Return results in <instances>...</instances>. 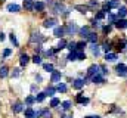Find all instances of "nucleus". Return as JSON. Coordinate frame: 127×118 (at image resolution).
Here are the masks:
<instances>
[{
  "label": "nucleus",
  "mask_w": 127,
  "mask_h": 118,
  "mask_svg": "<svg viewBox=\"0 0 127 118\" xmlns=\"http://www.w3.org/2000/svg\"><path fill=\"white\" fill-rule=\"evenodd\" d=\"M43 41H44V37H43L40 32H32L31 37H30V44H34V46L41 44Z\"/></svg>",
  "instance_id": "obj_1"
},
{
  "label": "nucleus",
  "mask_w": 127,
  "mask_h": 118,
  "mask_svg": "<svg viewBox=\"0 0 127 118\" xmlns=\"http://www.w3.org/2000/svg\"><path fill=\"white\" fill-rule=\"evenodd\" d=\"M53 12H55V13H62L64 16H66V15L69 13V12L65 9V6H64L61 1H58V3H55V4H53Z\"/></svg>",
  "instance_id": "obj_2"
},
{
  "label": "nucleus",
  "mask_w": 127,
  "mask_h": 118,
  "mask_svg": "<svg viewBox=\"0 0 127 118\" xmlns=\"http://www.w3.org/2000/svg\"><path fill=\"white\" fill-rule=\"evenodd\" d=\"M78 27L74 24V22H69L66 27H65V34L66 35H72V34H75V32H78Z\"/></svg>",
  "instance_id": "obj_3"
},
{
  "label": "nucleus",
  "mask_w": 127,
  "mask_h": 118,
  "mask_svg": "<svg viewBox=\"0 0 127 118\" xmlns=\"http://www.w3.org/2000/svg\"><path fill=\"white\" fill-rule=\"evenodd\" d=\"M99 69H100V66L99 65H96V63H93V65H90L89 66V69H87V77H93V75H96V74H99Z\"/></svg>",
  "instance_id": "obj_4"
},
{
  "label": "nucleus",
  "mask_w": 127,
  "mask_h": 118,
  "mask_svg": "<svg viewBox=\"0 0 127 118\" xmlns=\"http://www.w3.org/2000/svg\"><path fill=\"white\" fill-rule=\"evenodd\" d=\"M58 24V19L56 18H49V19H46L44 22H43V27L44 28H52V27H55Z\"/></svg>",
  "instance_id": "obj_5"
},
{
  "label": "nucleus",
  "mask_w": 127,
  "mask_h": 118,
  "mask_svg": "<svg viewBox=\"0 0 127 118\" xmlns=\"http://www.w3.org/2000/svg\"><path fill=\"white\" fill-rule=\"evenodd\" d=\"M12 111H13V114H19V112H22L24 111V105H22V102H15L13 105H12Z\"/></svg>",
  "instance_id": "obj_6"
},
{
  "label": "nucleus",
  "mask_w": 127,
  "mask_h": 118,
  "mask_svg": "<svg viewBox=\"0 0 127 118\" xmlns=\"http://www.w3.org/2000/svg\"><path fill=\"white\" fill-rule=\"evenodd\" d=\"M115 71H117V74H118V75H121V77L127 75V66L124 65V63H118V65H117V68H115Z\"/></svg>",
  "instance_id": "obj_7"
},
{
  "label": "nucleus",
  "mask_w": 127,
  "mask_h": 118,
  "mask_svg": "<svg viewBox=\"0 0 127 118\" xmlns=\"http://www.w3.org/2000/svg\"><path fill=\"white\" fill-rule=\"evenodd\" d=\"M90 28L89 27H81V28L78 30V34H80V37L81 38H89V35H90Z\"/></svg>",
  "instance_id": "obj_8"
},
{
  "label": "nucleus",
  "mask_w": 127,
  "mask_h": 118,
  "mask_svg": "<svg viewBox=\"0 0 127 118\" xmlns=\"http://www.w3.org/2000/svg\"><path fill=\"white\" fill-rule=\"evenodd\" d=\"M61 77H62L61 71H55V69H53V72H52V75H50V83H58V81H61Z\"/></svg>",
  "instance_id": "obj_9"
},
{
  "label": "nucleus",
  "mask_w": 127,
  "mask_h": 118,
  "mask_svg": "<svg viewBox=\"0 0 127 118\" xmlns=\"http://www.w3.org/2000/svg\"><path fill=\"white\" fill-rule=\"evenodd\" d=\"M86 84V80H81V78H75L74 81H72V87L77 88V90H80V88H83V86Z\"/></svg>",
  "instance_id": "obj_10"
},
{
  "label": "nucleus",
  "mask_w": 127,
  "mask_h": 118,
  "mask_svg": "<svg viewBox=\"0 0 127 118\" xmlns=\"http://www.w3.org/2000/svg\"><path fill=\"white\" fill-rule=\"evenodd\" d=\"M74 9H75V10H78L80 13H87V12L90 10V7H89L87 4H75V6H74Z\"/></svg>",
  "instance_id": "obj_11"
},
{
  "label": "nucleus",
  "mask_w": 127,
  "mask_h": 118,
  "mask_svg": "<svg viewBox=\"0 0 127 118\" xmlns=\"http://www.w3.org/2000/svg\"><path fill=\"white\" fill-rule=\"evenodd\" d=\"M64 34H65V27H55V31H53V35L55 37L62 38Z\"/></svg>",
  "instance_id": "obj_12"
},
{
  "label": "nucleus",
  "mask_w": 127,
  "mask_h": 118,
  "mask_svg": "<svg viewBox=\"0 0 127 118\" xmlns=\"http://www.w3.org/2000/svg\"><path fill=\"white\" fill-rule=\"evenodd\" d=\"M19 10H21V6H18V4H15V3L7 4V12H10V13H18Z\"/></svg>",
  "instance_id": "obj_13"
},
{
  "label": "nucleus",
  "mask_w": 127,
  "mask_h": 118,
  "mask_svg": "<svg viewBox=\"0 0 127 118\" xmlns=\"http://www.w3.org/2000/svg\"><path fill=\"white\" fill-rule=\"evenodd\" d=\"M28 62H30V56H28L27 53H22L21 58H19V63H21V66H27Z\"/></svg>",
  "instance_id": "obj_14"
},
{
  "label": "nucleus",
  "mask_w": 127,
  "mask_h": 118,
  "mask_svg": "<svg viewBox=\"0 0 127 118\" xmlns=\"http://www.w3.org/2000/svg\"><path fill=\"white\" fill-rule=\"evenodd\" d=\"M92 81L95 83V84H102V83H105V78H103V75H100V74H96L92 77Z\"/></svg>",
  "instance_id": "obj_15"
},
{
  "label": "nucleus",
  "mask_w": 127,
  "mask_h": 118,
  "mask_svg": "<svg viewBox=\"0 0 127 118\" xmlns=\"http://www.w3.org/2000/svg\"><path fill=\"white\" fill-rule=\"evenodd\" d=\"M24 9L28 10V12H32V10H34V3H32V0H24Z\"/></svg>",
  "instance_id": "obj_16"
},
{
  "label": "nucleus",
  "mask_w": 127,
  "mask_h": 118,
  "mask_svg": "<svg viewBox=\"0 0 127 118\" xmlns=\"http://www.w3.org/2000/svg\"><path fill=\"white\" fill-rule=\"evenodd\" d=\"M44 7H46V4H44L43 1H34V10H37V12H43Z\"/></svg>",
  "instance_id": "obj_17"
},
{
  "label": "nucleus",
  "mask_w": 127,
  "mask_h": 118,
  "mask_svg": "<svg viewBox=\"0 0 127 118\" xmlns=\"http://www.w3.org/2000/svg\"><path fill=\"white\" fill-rule=\"evenodd\" d=\"M117 49L118 50H126L127 49V38H123L117 43Z\"/></svg>",
  "instance_id": "obj_18"
},
{
  "label": "nucleus",
  "mask_w": 127,
  "mask_h": 118,
  "mask_svg": "<svg viewBox=\"0 0 127 118\" xmlns=\"http://www.w3.org/2000/svg\"><path fill=\"white\" fill-rule=\"evenodd\" d=\"M90 50H92V53H93L95 56H99V55H100V47H99L96 43H92V46H90Z\"/></svg>",
  "instance_id": "obj_19"
},
{
  "label": "nucleus",
  "mask_w": 127,
  "mask_h": 118,
  "mask_svg": "<svg viewBox=\"0 0 127 118\" xmlns=\"http://www.w3.org/2000/svg\"><path fill=\"white\" fill-rule=\"evenodd\" d=\"M75 100H77V103H83V105L89 103V97H83V96H81V93H80V94H77Z\"/></svg>",
  "instance_id": "obj_20"
},
{
  "label": "nucleus",
  "mask_w": 127,
  "mask_h": 118,
  "mask_svg": "<svg viewBox=\"0 0 127 118\" xmlns=\"http://www.w3.org/2000/svg\"><path fill=\"white\" fill-rule=\"evenodd\" d=\"M105 59H106L108 62H115V60L118 59V56H117L115 53H111V52H109V53H106V55H105Z\"/></svg>",
  "instance_id": "obj_21"
},
{
  "label": "nucleus",
  "mask_w": 127,
  "mask_h": 118,
  "mask_svg": "<svg viewBox=\"0 0 127 118\" xmlns=\"http://www.w3.org/2000/svg\"><path fill=\"white\" fill-rule=\"evenodd\" d=\"M7 74H9V68L7 66H0V78H4V77H7Z\"/></svg>",
  "instance_id": "obj_22"
},
{
  "label": "nucleus",
  "mask_w": 127,
  "mask_h": 118,
  "mask_svg": "<svg viewBox=\"0 0 127 118\" xmlns=\"http://www.w3.org/2000/svg\"><path fill=\"white\" fill-rule=\"evenodd\" d=\"M115 27L117 28H127V21L126 19H118L115 22Z\"/></svg>",
  "instance_id": "obj_23"
},
{
  "label": "nucleus",
  "mask_w": 127,
  "mask_h": 118,
  "mask_svg": "<svg viewBox=\"0 0 127 118\" xmlns=\"http://www.w3.org/2000/svg\"><path fill=\"white\" fill-rule=\"evenodd\" d=\"M126 15H127V9L124 6H120V7H118V16L123 19V18H126Z\"/></svg>",
  "instance_id": "obj_24"
},
{
  "label": "nucleus",
  "mask_w": 127,
  "mask_h": 118,
  "mask_svg": "<svg viewBox=\"0 0 127 118\" xmlns=\"http://www.w3.org/2000/svg\"><path fill=\"white\" fill-rule=\"evenodd\" d=\"M66 49H68L69 52H74V50H77V43H75V41H69V43L66 44Z\"/></svg>",
  "instance_id": "obj_25"
},
{
  "label": "nucleus",
  "mask_w": 127,
  "mask_h": 118,
  "mask_svg": "<svg viewBox=\"0 0 127 118\" xmlns=\"http://www.w3.org/2000/svg\"><path fill=\"white\" fill-rule=\"evenodd\" d=\"M66 44H68V43H66L64 38H61V40H59V43H58V46H56V50H62V49H65V47H66Z\"/></svg>",
  "instance_id": "obj_26"
},
{
  "label": "nucleus",
  "mask_w": 127,
  "mask_h": 118,
  "mask_svg": "<svg viewBox=\"0 0 127 118\" xmlns=\"http://www.w3.org/2000/svg\"><path fill=\"white\" fill-rule=\"evenodd\" d=\"M46 96H47V94H46V91H41V93H38V94L35 96V102H43Z\"/></svg>",
  "instance_id": "obj_27"
},
{
  "label": "nucleus",
  "mask_w": 127,
  "mask_h": 118,
  "mask_svg": "<svg viewBox=\"0 0 127 118\" xmlns=\"http://www.w3.org/2000/svg\"><path fill=\"white\" fill-rule=\"evenodd\" d=\"M34 102H35V97H34V96H27V97H25V105H27V106L32 105Z\"/></svg>",
  "instance_id": "obj_28"
},
{
  "label": "nucleus",
  "mask_w": 127,
  "mask_h": 118,
  "mask_svg": "<svg viewBox=\"0 0 127 118\" xmlns=\"http://www.w3.org/2000/svg\"><path fill=\"white\" fill-rule=\"evenodd\" d=\"M87 6H89L90 9H96V7L99 6V1H97V0H89V3H87Z\"/></svg>",
  "instance_id": "obj_29"
},
{
  "label": "nucleus",
  "mask_w": 127,
  "mask_h": 118,
  "mask_svg": "<svg viewBox=\"0 0 127 118\" xmlns=\"http://www.w3.org/2000/svg\"><path fill=\"white\" fill-rule=\"evenodd\" d=\"M41 118H52V112L49 109H41Z\"/></svg>",
  "instance_id": "obj_30"
},
{
  "label": "nucleus",
  "mask_w": 127,
  "mask_h": 118,
  "mask_svg": "<svg viewBox=\"0 0 127 118\" xmlns=\"http://www.w3.org/2000/svg\"><path fill=\"white\" fill-rule=\"evenodd\" d=\"M9 38H10L12 44H13L15 47H18V40H16V37H15V34H13V32H10V34H9Z\"/></svg>",
  "instance_id": "obj_31"
},
{
  "label": "nucleus",
  "mask_w": 127,
  "mask_h": 118,
  "mask_svg": "<svg viewBox=\"0 0 127 118\" xmlns=\"http://www.w3.org/2000/svg\"><path fill=\"white\" fill-rule=\"evenodd\" d=\"M75 52H77V60H84L86 59V55H84L83 50H75Z\"/></svg>",
  "instance_id": "obj_32"
},
{
  "label": "nucleus",
  "mask_w": 127,
  "mask_h": 118,
  "mask_svg": "<svg viewBox=\"0 0 127 118\" xmlns=\"http://www.w3.org/2000/svg\"><path fill=\"white\" fill-rule=\"evenodd\" d=\"M61 106H62V111H68V109L71 108V102H69V100H65V102L61 103Z\"/></svg>",
  "instance_id": "obj_33"
},
{
  "label": "nucleus",
  "mask_w": 127,
  "mask_h": 118,
  "mask_svg": "<svg viewBox=\"0 0 127 118\" xmlns=\"http://www.w3.org/2000/svg\"><path fill=\"white\" fill-rule=\"evenodd\" d=\"M90 43H96L97 41V34L96 32H90V35H89V38H87Z\"/></svg>",
  "instance_id": "obj_34"
},
{
  "label": "nucleus",
  "mask_w": 127,
  "mask_h": 118,
  "mask_svg": "<svg viewBox=\"0 0 127 118\" xmlns=\"http://www.w3.org/2000/svg\"><path fill=\"white\" fill-rule=\"evenodd\" d=\"M111 9H112V7H111V4H109L108 1H105V3L102 4V10H103V12H108V13H109Z\"/></svg>",
  "instance_id": "obj_35"
},
{
  "label": "nucleus",
  "mask_w": 127,
  "mask_h": 118,
  "mask_svg": "<svg viewBox=\"0 0 127 118\" xmlns=\"http://www.w3.org/2000/svg\"><path fill=\"white\" fill-rule=\"evenodd\" d=\"M19 74H21V69H19V68H15V69L10 72V77H12V78H16V77H19Z\"/></svg>",
  "instance_id": "obj_36"
},
{
  "label": "nucleus",
  "mask_w": 127,
  "mask_h": 118,
  "mask_svg": "<svg viewBox=\"0 0 127 118\" xmlns=\"http://www.w3.org/2000/svg\"><path fill=\"white\" fill-rule=\"evenodd\" d=\"M55 93H56V88L55 87H47L46 88V94H47V96H53Z\"/></svg>",
  "instance_id": "obj_37"
},
{
  "label": "nucleus",
  "mask_w": 127,
  "mask_h": 118,
  "mask_svg": "<svg viewBox=\"0 0 127 118\" xmlns=\"http://www.w3.org/2000/svg\"><path fill=\"white\" fill-rule=\"evenodd\" d=\"M111 47H112V44H111V43H103V46H102V49H103L106 53H109V52H111Z\"/></svg>",
  "instance_id": "obj_38"
},
{
  "label": "nucleus",
  "mask_w": 127,
  "mask_h": 118,
  "mask_svg": "<svg viewBox=\"0 0 127 118\" xmlns=\"http://www.w3.org/2000/svg\"><path fill=\"white\" fill-rule=\"evenodd\" d=\"M43 68H44V71H47V72H53V65H52V63H44Z\"/></svg>",
  "instance_id": "obj_39"
},
{
  "label": "nucleus",
  "mask_w": 127,
  "mask_h": 118,
  "mask_svg": "<svg viewBox=\"0 0 127 118\" xmlns=\"http://www.w3.org/2000/svg\"><path fill=\"white\" fill-rule=\"evenodd\" d=\"M68 60H77V52L74 50V52H69V55H68Z\"/></svg>",
  "instance_id": "obj_40"
},
{
  "label": "nucleus",
  "mask_w": 127,
  "mask_h": 118,
  "mask_svg": "<svg viewBox=\"0 0 127 118\" xmlns=\"http://www.w3.org/2000/svg\"><path fill=\"white\" fill-rule=\"evenodd\" d=\"M56 90H58V91H61V93H65V91H66V86H65L64 83H59V84H58V87H56Z\"/></svg>",
  "instance_id": "obj_41"
},
{
  "label": "nucleus",
  "mask_w": 127,
  "mask_h": 118,
  "mask_svg": "<svg viewBox=\"0 0 127 118\" xmlns=\"http://www.w3.org/2000/svg\"><path fill=\"white\" fill-rule=\"evenodd\" d=\"M95 18L97 19V21H100V19H103V18H105V12H103V10H99V12H97V13L95 15Z\"/></svg>",
  "instance_id": "obj_42"
},
{
  "label": "nucleus",
  "mask_w": 127,
  "mask_h": 118,
  "mask_svg": "<svg viewBox=\"0 0 127 118\" xmlns=\"http://www.w3.org/2000/svg\"><path fill=\"white\" fill-rule=\"evenodd\" d=\"M59 103H61V102H59V99H56V97H53V99L50 100V106H52V108H56Z\"/></svg>",
  "instance_id": "obj_43"
},
{
  "label": "nucleus",
  "mask_w": 127,
  "mask_h": 118,
  "mask_svg": "<svg viewBox=\"0 0 127 118\" xmlns=\"http://www.w3.org/2000/svg\"><path fill=\"white\" fill-rule=\"evenodd\" d=\"M32 62H34V63H41V56L35 53V55L32 56Z\"/></svg>",
  "instance_id": "obj_44"
},
{
  "label": "nucleus",
  "mask_w": 127,
  "mask_h": 118,
  "mask_svg": "<svg viewBox=\"0 0 127 118\" xmlns=\"http://www.w3.org/2000/svg\"><path fill=\"white\" fill-rule=\"evenodd\" d=\"M84 47H86V41H80V43H77V50H84Z\"/></svg>",
  "instance_id": "obj_45"
},
{
  "label": "nucleus",
  "mask_w": 127,
  "mask_h": 118,
  "mask_svg": "<svg viewBox=\"0 0 127 118\" xmlns=\"http://www.w3.org/2000/svg\"><path fill=\"white\" fill-rule=\"evenodd\" d=\"M109 4H111V7H120V0H111Z\"/></svg>",
  "instance_id": "obj_46"
},
{
  "label": "nucleus",
  "mask_w": 127,
  "mask_h": 118,
  "mask_svg": "<svg viewBox=\"0 0 127 118\" xmlns=\"http://www.w3.org/2000/svg\"><path fill=\"white\" fill-rule=\"evenodd\" d=\"M10 53H12V50H10V49H4V50H3V59L7 58V56H10Z\"/></svg>",
  "instance_id": "obj_47"
},
{
  "label": "nucleus",
  "mask_w": 127,
  "mask_h": 118,
  "mask_svg": "<svg viewBox=\"0 0 127 118\" xmlns=\"http://www.w3.org/2000/svg\"><path fill=\"white\" fill-rule=\"evenodd\" d=\"M108 21L109 22H117V16L115 15H108Z\"/></svg>",
  "instance_id": "obj_48"
},
{
  "label": "nucleus",
  "mask_w": 127,
  "mask_h": 118,
  "mask_svg": "<svg viewBox=\"0 0 127 118\" xmlns=\"http://www.w3.org/2000/svg\"><path fill=\"white\" fill-rule=\"evenodd\" d=\"M34 52H35V53H37V55H38V53H40V52H41V44H37V46H35V47H34Z\"/></svg>",
  "instance_id": "obj_49"
},
{
  "label": "nucleus",
  "mask_w": 127,
  "mask_h": 118,
  "mask_svg": "<svg viewBox=\"0 0 127 118\" xmlns=\"http://www.w3.org/2000/svg\"><path fill=\"white\" fill-rule=\"evenodd\" d=\"M111 25H105V27H103V32H105V34H108V32H111Z\"/></svg>",
  "instance_id": "obj_50"
},
{
  "label": "nucleus",
  "mask_w": 127,
  "mask_h": 118,
  "mask_svg": "<svg viewBox=\"0 0 127 118\" xmlns=\"http://www.w3.org/2000/svg\"><path fill=\"white\" fill-rule=\"evenodd\" d=\"M53 53H55V50H53V49H49V50L46 52V55H47V56H52Z\"/></svg>",
  "instance_id": "obj_51"
},
{
  "label": "nucleus",
  "mask_w": 127,
  "mask_h": 118,
  "mask_svg": "<svg viewBox=\"0 0 127 118\" xmlns=\"http://www.w3.org/2000/svg\"><path fill=\"white\" fill-rule=\"evenodd\" d=\"M100 69H102V74H103V75H106V74H108V69H106V66H100Z\"/></svg>",
  "instance_id": "obj_52"
},
{
  "label": "nucleus",
  "mask_w": 127,
  "mask_h": 118,
  "mask_svg": "<svg viewBox=\"0 0 127 118\" xmlns=\"http://www.w3.org/2000/svg\"><path fill=\"white\" fill-rule=\"evenodd\" d=\"M4 38H6V35H4V34H3V32H0V41H3V40H4Z\"/></svg>",
  "instance_id": "obj_53"
},
{
  "label": "nucleus",
  "mask_w": 127,
  "mask_h": 118,
  "mask_svg": "<svg viewBox=\"0 0 127 118\" xmlns=\"http://www.w3.org/2000/svg\"><path fill=\"white\" fill-rule=\"evenodd\" d=\"M84 118H100L99 115H89V117H84Z\"/></svg>",
  "instance_id": "obj_54"
},
{
  "label": "nucleus",
  "mask_w": 127,
  "mask_h": 118,
  "mask_svg": "<svg viewBox=\"0 0 127 118\" xmlns=\"http://www.w3.org/2000/svg\"><path fill=\"white\" fill-rule=\"evenodd\" d=\"M61 118H72V115H62Z\"/></svg>",
  "instance_id": "obj_55"
},
{
  "label": "nucleus",
  "mask_w": 127,
  "mask_h": 118,
  "mask_svg": "<svg viewBox=\"0 0 127 118\" xmlns=\"http://www.w3.org/2000/svg\"><path fill=\"white\" fill-rule=\"evenodd\" d=\"M1 1H3V0H1Z\"/></svg>",
  "instance_id": "obj_56"
}]
</instances>
